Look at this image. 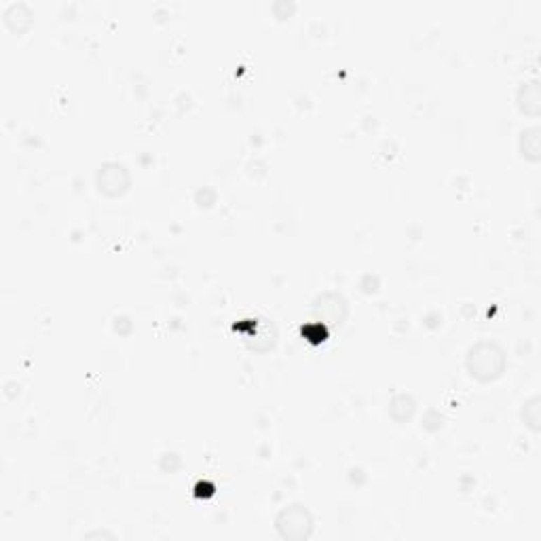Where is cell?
<instances>
[{"instance_id": "obj_2", "label": "cell", "mask_w": 541, "mask_h": 541, "mask_svg": "<svg viewBox=\"0 0 541 541\" xmlns=\"http://www.w3.org/2000/svg\"><path fill=\"white\" fill-rule=\"evenodd\" d=\"M313 526L311 514L300 505H290L277 518V528L286 539H304Z\"/></svg>"}, {"instance_id": "obj_4", "label": "cell", "mask_w": 541, "mask_h": 541, "mask_svg": "<svg viewBox=\"0 0 541 541\" xmlns=\"http://www.w3.org/2000/svg\"><path fill=\"white\" fill-rule=\"evenodd\" d=\"M520 146H522V155H524L526 159L537 161V159H539V129H537V127H531V129L522 132Z\"/></svg>"}, {"instance_id": "obj_5", "label": "cell", "mask_w": 541, "mask_h": 541, "mask_svg": "<svg viewBox=\"0 0 541 541\" xmlns=\"http://www.w3.org/2000/svg\"><path fill=\"white\" fill-rule=\"evenodd\" d=\"M539 398H533L531 402H526V406H524V412H522V416H524V423L526 425H531L533 429H539V416H537V410H539Z\"/></svg>"}, {"instance_id": "obj_1", "label": "cell", "mask_w": 541, "mask_h": 541, "mask_svg": "<svg viewBox=\"0 0 541 541\" xmlns=\"http://www.w3.org/2000/svg\"><path fill=\"white\" fill-rule=\"evenodd\" d=\"M468 364L478 379H495L503 370V351L493 343H478L472 347Z\"/></svg>"}, {"instance_id": "obj_3", "label": "cell", "mask_w": 541, "mask_h": 541, "mask_svg": "<svg viewBox=\"0 0 541 541\" xmlns=\"http://www.w3.org/2000/svg\"><path fill=\"white\" fill-rule=\"evenodd\" d=\"M518 99H520V108L526 115H537L539 106H541V95H539V83L537 80H528L520 87L518 91Z\"/></svg>"}]
</instances>
